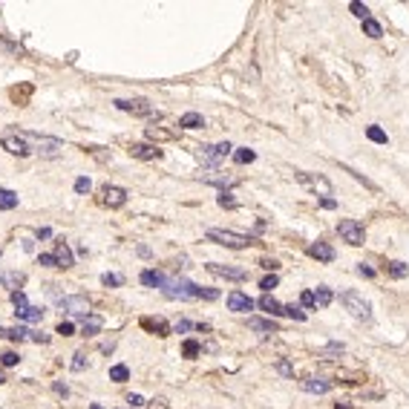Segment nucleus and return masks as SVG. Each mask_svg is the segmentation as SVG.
Wrapping results in <instances>:
<instances>
[{
    "label": "nucleus",
    "instance_id": "nucleus-1",
    "mask_svg": "<svg viewBox=\"0 0 409 409\" xmlns=\"http://www.w3.org/2000/svg\"><path fill=\"white\" fill-rule=\"evenodd\" d=\"M21 139L32 147V153H41L44 159H58L64 153V144L58 139H49V136H38V133H18Z\"/></svg>",
    "mask_w": 409,
    "mask_h": 409
},
{
    "label": "nucleus",
    "instance_id": "nucleus-2",
    "mask_svg": "<svg viewBox=\"0 0 409 409\" xmlns=\"http://www.w3.org/2000/svg\"><path fill=\"white\" fill-rule=\"evenodd\" d=\"M340 303L346 305V311L351 317H357V320H369L372 317V305H369V300L360 291H343L340 294Z\"/></svg>",
    "mask_w": 409,
    "mask_h": 409
},
{
    "label": "nucleus",
    "instance_id": "nucleus-3",
    "mask_svg": "<svg viewBox=\"0 0 409 409\" xmlns=\"http://www.w3.org/2000/svg\"><path fill=\"white\" fill-rule=\"evenodd\" d=\"M208 239L216 242V245H225V248H248L254 245V239L245 234H236V231H225V228H211L208 231Z\"/></svg>",
    "mask_w": 409,
    "mask_h": 409
},
{
    "label": "nucleus",
    "instance_id": "nucleus-4",
    "mask_svg": "<svg viewBox=\"0 0 409 409\" xmlns=\"http://www.w3.org/2000/svg\"><path fill=\"white\" fill-rule=\"evenodd\" d=\"M162 291L170 300H199V285L187 280H167Z\"/></svg>",
    "mask_w": 409,
    "mask_h": 409
},
{
    "label": "nucleus",
    "instance_id": "nucleus-5",
    "mask_svg": "<svg viewBox=\"0 0 409 409\" xmlns=\"http://www.w3.org/2000/svg\"><path fill=\"white\" fill-rule=\"evenodd\" d=\"M12 305H15V317L18 320H26V323H41L44 320V308L26 303L24 291H12Z\"/></svg>",
    "mask_w": 409,
    "mask_h": 409
},
{
    "label": "nucleus",
    "instance_id": "nucleus-6",
    "mask_svg": "<svg viewBox=\"0 0 409 409\" xmlns=\"http://www.w3.org/2000/svg\"><path fill=\"white\" fill-rule=\"evenodd\" d=\"M297 182L300 185H305L311 193H320V196H331V182H328L326 176L320 173H305V170H297Z\"/></svg>",
    "mask_w": 409,
    "mask_h": 409
},
{
    "label": "nucleus",
    "instance_id": "nucleus-7",
    "mask_svg": "<svg viewBox=\"0 0 409 409\" xmlns=\"http://www.w3.org/2000/svg\"><path fill=\"white\" fill-rule=\"evenodd\" d=\"M118 110H124V113H133V116H156L159 118V110H153V104L147 98H118L116 101Z\"/></svg>",
    "mask_w": 409,
    "mask_h": 409
},
{
    "label": "nucleus",
    "instance_id": "nucleus-8",
    "mask_svg": "<svg viewBox=\"0 0 409 409\" xmlns=\"http://www.w3.org/2000/svg\"><path fill=\"white\" fill-rule=\"evenodd\" d=\"M58 305L72 317H87L90 314V300L84 297V294H70V297H61Z\"/></svg>",
    "mask_w": 409,
    "mask_h": 409
},
{
    "label": "nucleus",
    "instance_id": "nucleus-9",
    "mask_svg": "<svg viewBox=\"0 0 409 409\" xmlns=\"http://www.w3.org/2000/svg\"><path fill=\"white\" fill-rule=\"evenodd\" d=\"M337 231H340V236L349 242V245H363V225L357 222V219H340L337 222Z\"/></svg>",
    "mask_w": 409,
    "mask_h": 409
},
{
    "label": "nucleus",
    "instance_id": "nucleus-10",
    "mask_svg": "<svg viewBox=\"0 0 409 409\" xmlns=\"http://www.w3.org/2000/svg\"><path fill=\"white\" fill-rule=\"evenodd\" d=\"M231 150H234V147H231L228 141H222V144H205V147H199V153H202V159H205L208 164H219V162H222V159H225V156H228Z\"/></svg>",
    "mask_w": 409,
    "mask_h": 409
},
{
    "label": "nucleus",
    "instance_id": "nucleus-11",
    "mask_svg": "<svg viewBox=\"0 0 409 409\" xmlns=\"http://www.w3.org/2000/svg\"><path fill=\"white\" fill-rule=\"evenodd\" d=\"M0 147H3L6 153H12V156H29V153H32V147H29V144H26L18 133L3 136V139H0Z\"/></svg>",
    "mask_w": 409,
    "mask_h": 409
},
{
    "label": "nucleus",
    "instance_id": "nucleus-12",
    "mask_svg": "<svg viewBox=\"0 0 409 409\" xmlns=\"http://www.w3.org/2000/svg\"><path fill=\"white\" fill-rule=\"evenodd\" d=\"M208 271H211V274H216V277H225V280H236V282L248 280V271H245V268H234V265H219V262H208Z\"/></svg>",
    "mask_w": 409,
    "mask_h": 409
},
{
    "label": "nucleus",
    "instance_id": "nucleus-13",
    "mask_svg": "<svg viewBox=\"0 0 409 409\" xmlns=\"http://www.w3.org/2000/svg\"><path fill=\"white\" fill-rule=\"evenodd\" d=\"M124 202H127V190H124V187H116V185L104 187V205L107 208H124Z\"/></svg>",
    "mask_w": 409,
    "mask_h": 409
},
{
    "label": "nucleus",
    "instance_id": "nucleus-14",
    "mask_svg": "<svg viewBox=\"0 0 409 409\" xmlns=\"http://www.w3.org/2000/svg\"><path fill=\"white\" fill-rule=\"evenodd\" d=\"M228 308L242 314V311H251V308H254V300H251L248 294H242V291H231L228 294Z\"/></svg>",
    "mask_w": 409,
    "mask_h": 409
},
{
    "label": "nucleus",
    "instance_id": "nucleus-15",
    "mask_svg": "<svg viewBox=\"0 0 409 409\" xmlns=\"http://www.w3.org/2000/svg\"><path fill=\"white\" fill-rule=\"evenodd\" d=\"M300 386H303L305 392H311V395H326L328 389H331V380H326V377H303Z\"/></svg>",
    "mask_w": 409,
    "mask_h": 409
},
{
    "label": "nucleus",
    "instance_id": "nucleus-16",
    "mask_svg": "<svg viewBox=\"0 0 409 409\" xmlns=\"http://www.w3.org/2000/svg\"><path fill=\"white\" fill-rule=\"evenodd\" d=\"M141 326L147 328V331H153V334H159V337H167V334H170V326L164 323L162 317H141Z\"/></svg>",
    "mask_w": 409,
    "mask_h": 409
},
{
    "label": "nucleus",
    "instance_id": "nucleus-17",
    "mask_svg": "<svg viewBox=\"0 0 409 409\" xmlns=\"http://www.w3.org/2000/svg\"><path fill=\"white\" fill-rule=\"evenodd\" d=\"M130 156H133V159H144V162H150V159H159L162 150H159V147H153V144H133V147H130Z\"/></svg>",
    "mask_w": 409,
    "mask_h": 409
},
{
    "label": "nucleus",
    "instance_id": "nucleus-18",
    "mask_svg": "<svg viewBox=\"0 0 409 409\" xmlns=\"http://www.w3.org/2000/svg\"><path fill=\"white\" fill-rule=\"evenodd\" d=\"M308 257L320 259V262H331L334 259V248L328 242H314V245H308Z\"/></svg>",
    "mask_w": 409,
    "mask_h": 409
},
{
    "label": "nucleus",
    "instance_id": "nucleus-19",
    "mask_svg": "<svg viewBox=\"0 0 409 409\" xmlns=\"http://www.w3.org/2000/svg\"><path fill=\"white\" fill-rule=\"evenodd\" d=\"M259 308H262V311H268L271 317H277V314H285V305L280 303V300H277V297H271V294H262V297H259Z\"/></svg>",
    "mask_w": 409,
    "mask_h": 409
},
{
    "label": "nucleus",
    "instance_id": "nucleus-20",
    "mask_svg": "<svg viewBox=\"0 0 409 409\" xmlns=\"http://www.w3.org/2000/svg\"><path fill=\"white\" fill-rule=\"evenodd\" d=\"M101 326H104V320H101L98 314H87L81 320V334L84 337H95V334L101 331Z\"/></svg>",
    "mask_w": 409,
    "mask_h": 409
},
{
    "label": "nucleus",
    "instance_id": "nucleus-21",
    "mask_svg": "<svg viewBox=\"0 0 409 409\" xmlns=\"http://www.w3.org/2000/svg\"><path fill=\"white\" fill-rule=\"evenodd\" d=\"M55 257H58V265H61V268H72V251H70V245H67L64 239H58V242H55Z\"/></svg>",
    "mask_w": 409,
    "mask_h": 409
},
{
    "label": "nucleus",
    "instance_id": "nucleus-22",
    "mask_svg": "<svg viewBox=\"0 0 409 409\" xmlns=\"http://www.w3.org/2000/svg\"><path fill=\"white\" fill-rule=\"evenodd\" d=\"M139 280L144 282V285H150V288H164L167 277H164V274H159V271H141Z\"/></svg>",
    "mask_w": 409,
    "mask_h": 409
},
{
    "label": "nucleus",
    "instance_id": "nucleus-23",
    "mask_svg": "<svg viewBox=\"0 0 409 409\" xmlns=\"http://www.w3.org/2000/svg\"><path fill=\"white\" fill-rule=\"evenodd\" d=\"M179 127L199 130V127H205V118H202V113H185V116L179 118Z\"/></svg>",
    "mask_w": 409,
    "mask_h": 409
},
{
    "label": "nucleus",
    "instance_id": "nucleus-24",
    "mask_svg": "<svg viewBox=\"0 0 409 409\" xmlns=\"http://www.w3.org/2000/svg\"><path fill=\"white\" fill-rule=\"evenodd\" d=\"M202 179H205L208 185H216V187H231V185L236 182L231 173H205Z\"/></svg>",
    "mask_w": 409,
    "mask_h": 409
},
{
    "label": "nucleus",
    "instance_id": "nucleus-25",
    "mask_svg": "<svg viewBox=\"0 0 409 409\" xmlns=\"http://www.w3.org/2000/svg\"><path fill=\"white\" fill-rule=\"evenodd\" d=\"M248 328L271 334V331H277V323H274V320H262V317H251V320H248Z\"/></svg>",
    "mask_w": 409,
    "mask_h": 409
},
{
    "label": "nucleus",
    "instance_id": "nucleus-26",
    "mask_svg": "<svg viewBox=\"0 0 409 409\" xmlns=\"http://www.w3.org/2000/svg\"><path fill=\"white\" fill-rule=\"evenodd\" d=\"M12 208H18V193L0 187V211H12Z\"/></svg>",
    "mask_w": 409,
    "mask_h": 409
},
{
    "label": "nucleus",
    "instance_id": "nucleus-27",
    "mask_svg": "<svg viewBox=\"0 0 409 409\" xmlns=\"http://www.w3.org/2000/svg\"><path fill=\"white\" fill-rule=\"evenodd\" d=\"M110 380H116V383H124V380H130V369L124 366V363H116V366L110 369Z\"/></svg>",
    "mask_w": 409,
    "mask_h": 409
},
{
    "label": "nucleus",
    "instance_id": "nucleus-28",
    "mask_svg": "<svg viewBox=\"0 0 409 409\" xmlns=\"http://www.w3.org/2000/svg\"><path fill=\"white\" fill-rule=\"evenodd\" d=\"M386 271H389V277H395V280H400V277H406L409 274V265L406 262H389V265H386Z\"/></svg>",
    "mask_w": 409,
    "mask_h": 409
},
{
    "label": "nucleus",
    "instance_id": "nucleus-29",
    "mask_svg": "<svg viewBox=\"0 0 409 409\" xmlns=\"http://www.w3.org/2000/svg\"><path fill=\"white\" fill-rule=\"evenodd\" d=\"M314 300H317V305H320V308H326V305L331 303V300H334V294H331V288L320 285V288L314 291Z\"/></svg>",
    "mask_w": 409,
    "mask_h": 409
},
{
    "label": "nucleus",
    "instance_id": "nucleus-30",
    "mask_svg": "<svg viewBox=\"0 0 409 409\" xmlns=\"http://www.w3.org/2000/svg\"><path fill=\"white\" fill-rule=\"evenodd\" d=\"M257 159V153L254 150H248V147H236V153H234V162L236 164H251Z\"/></svg>",
    "mask_w": 409,
    "mask_h": 409
},
{
    "label": "nucleus",
    "instance_id": "nucleus-31",
    "mask_svg": "<svg viewBox=\"0 0 409 409\" xmlns=\"http://www.w3.org/2000/svg\"><path fill=\"white\" fill-rule=\"evenodd\" d=\"M29 334H32V331H29V328H24V326L6 328V337H9V340H18V343H21V340H29Z\"/></svg>",
    "mask_w": 409,
    "mask_h": 409
},
{
    "label": "nucleus",
    "instance_id": "nucleus-32",
    "mask_svg": "<svg viewBox=\"0 0 409 409\" xmlns=\"http://www.w3.org/2000/svg\"><path fill=\"white\" fill-rule=\"evenodd\" d=\"M199 351H202V346H199V340H185V346H182V354L185 357H199Z\"/></svg>",
    "mask_w": 409,
    "mask_h": 409
},
{
    "label": "nucleus",
    "instance_id": "nucleus-33",
    "mask_svg": "<svg viewBox=\"0 0 409 409\" xmlns=\"http://www.w3.org/2000/svg\"><path fill=\"white\" fill-rule=\"evenodd\" d=\"M366 136H369V141H374V144H386V141H389L383 130L374 127V124H372V127H366Z\"/></svg>",
    "mask_w": 409,
    "mask_h": 409
},
{
    "label": "nucleus",
    "instance_id": "nucleus-34",
    "mask_svg": "<svg viewBox=\"0 0 409 409\" xmlns=\"http://www.w3.org/2000/svg\"><path fill=\"white\" fill-rule=\"evenodd\" d=\"M363 32H366L369 38H380V35H383L380 24H377V21H372V18H369V21H363Z\"/></svg>",
    "mask_w": 409,
    "mask_h": 409
},
{
    "label": "nucleus",
    "instance_id": "nucleus-35",
    "mask_svg": "<svg viewBox=\"0 0 409 409\" xmlns=\"http://www.w3.org/2000/svg\"><path fill=\"white\" fill-rule=\"evenodd\" d=\"M101 282L107 288H118V285H124V277L121 274H101Z\"/></svg>",
    "mask_w": 409,
    "mask_h": 409
},
{
    "label": "nucleus",
    "instance_id": "nucleus-36",
    "mask_svg": "<svg viewBox=\"0 0 409 409\" xmlns=\"http://www.w3.org/2000/svg\"><path fill=\"white\" fill-rule=\"evenodd\" d=\"M349 9H351V15H354V18H360V21H369V6H366V3H351Z\"/></svg>",
    "mask_w": 409,
    "mask_h": 409
},
{
    "label": "nucleus",
    "instance_id": "nucleus-37",
    "mask_svg": "<svg viewBox=\"0 0 409 409\" xmlns=\"http://www.w3.org/2000/svg\"><path fill=\"white\" fill-rule=\"evenodd\" d=\"M38 265H44V268H61L55 254H41V257H38Z\"/></svg>",
    "mask_w": 409,
    "mask_h": 409
},
{
    "label": "nucleus",
    "instance_id": "nucleus-38",
    "mask_svg": "<svg viewBox=\"0 0 409 409\" xmlns=\"http://www.w3.org/2000/svg\"><path fill=\"white\" fill-rule=\"evenodd\" d=\"M277 282H280V277H277V274H268V277H262L259 288H262L265 294H271V288H277Z\"/></svg>",
    "mask_w": 409,
    "mask_h": 409
},
{
    "label": "nucleus",
    "instance_id": "nucleus-39",
    "mask_svg": "<svg viewBox=\"0 0 409 409\" xmlns=\"http://www.w3.org/2000/svg\"><path fill=\"white\" fill-rule=\"evenodd\" d=\"M0 363H3V366H18V363H21V354H18V351H3V354H0Z\"/></svg>",
    "mask_w": 409,
    "mask_h": 409
},
{
    "label": "nucleus",
    "instance_id": "nucleus-40",
    "mask_svg": "<svg viewBox=\"0 0 409 409\" xmlns=\"http://www.w3.org/2000/svg\"><path fill=\"white\" fill-rule=\"evenodd\" d=\"M0 280H3V285H9V288H15V285H21V282H24V274H3V277H0Z\"/></svg>",
    "mask_w": 409,
    "mask_h": 409
},
{
    "label": "nucleus",
    "instance_id": "nucleus-41",
    "mask_svg": "<svg viewBox=\"0 0 409 409\" xmlns=\"http://www.w3.org/2000/svg\"><path fill=\"white\" fill-rule=\"evenodd\" d=\"M90 187H93V182H90L87 176H78V179H75V193H90Z\"/></svg>",
    "mask_w": 409,
    "mask_h": 409
},
{
    "label": "nucleus",
    "instance_id": "nucleus-42",
    "mask_svg": "<svg viewBox=\"0 0 409 409\" xmlns=\"http://www.w3.org/2000/svg\"><path fill=\"white\" fill-rule=\"evenodd\" d=\"M300 303L305 305V308H317V300H314V291H303L300 294Z\"/></svg>",
    "mask_w": 409,
    "mask_h": 409
},
{
    "label": "nucleus",
    "instance_id": "nucleus-43",
    "mask_svg": "<svg viewBox=\"0 0 409 409\" xmlns=\"http://www.w3.org/2000/svg\"><path fill=\"white\" fill-rule=\"evenodd\" d=\"M84 366H87V354H84V351H75V360H72V372H81Z\"/></svg>",
    "mask_w": 409,
    "mask_h": 409
},
{
    "label": "nucleus",
    "instance_id": "nucleus-44",
    "mask_svg": "<svg viewBox=\"0 0 409 409\" xmlns=\"http://www.w3.org/2000/svg\"><path fill=\"white\" fill-rule=\"evenodd\" d=\"M219 205H222V208H236L234 193H228V190H222V193H219Z\"/></svg>",
    "mask_w": 409,
    "mask_h": 409
},
{
    "label": "nucleus",
    "instance_id": "nucleus-45",
    "mask_svg": "<svg viewBox=\"0 0 409 409\" xmlns=\"http://www.w3.org/2000/svg\"><path fill=\"white\" fill-rule=\"evenodd\" d=\"M55 331H58V334H64V337H70L72 331H75V326H72L70 320H61V323H58V328H55Z\"/></svg>",
    "mask_w": 409,
    "mask_h": 409
},
{
    "label": "nucleus",
    "instance_id": "nucleus-46",
    "mask_svg": "<svg viewBox=\"0 0 409 409\" xmlns=\"http://www.w3.org/2000/svg\"><path fill=\"white\" fill-rule=\"evenodd\" d=\"M285 314L294 317V320H305V311H300L297 305H285Z\"/></svg>",
    "mask_w": 409,
    "mask_h": 409
},
{
    "label": "nucleus",
    "instance_id": "nucleus-47",
    "mask_svg": "<svg viewBox=\"0 0 409 409\" xmlns=\"http://www.w3.org/2000/svg\"><path fill=\"white\" fill-rule=\"evenodd\" d=\"M343 351H346L343 343H328V346H326V354H343Z\"/></svg>",
    "mask_w": 409,
    "mask_h": 409
},
{
    "label": "nucleus",
    "instance_id": "nucleus-48",
    "mask_svg": "<svg viewBox=\"0 0 409 409\" xmlns=\"http://www.w3.org/2000/svg\"><path fill=\"white\" fill-rule=\"evenodd\" d=\"M147 139H170V133H164V130L150 127V130H147Z\"/></svg>",
    "mask_w": 409,
    "mask_h": 409
},
{
    "label": "nucleus",
    "instance_id": "nucleus-49",
    "mask_svg": "<svg viewBox=\"0 0 409 409\" xmlns=\"http://www.w3.org/2000/svg\"><path fill=\"white\" fill-rule=\"evenodd\" d=\"M190 328H196V323H190V320H179L176 331H179V334H185V331H190Z\"/></svg>",
    "mask_w": 409,
    "mask_h": 409
},
{
    "label": "nucleus",
    "instance_id": "nucleus-50",
    "mask_svg": "<svg viewBox=\"0 0 409 409\" xmlns=\"http://www.w3.org/2000/svg\"><path fill=\"white\" fill-rule=\"evenodd\" d=\"M52 389H55V392H58V395L70 397V386H67V383H61V380H55V383H52Z\"/></svg>",
    "mask_w": 409,
    "mask_h": 409
},
{
    "label": "nucleus",
    "instance_id": "nucleus-51",
    "mask_svg": "<svg viewBox=\"0 0 409 409\" xmlns=\"http://www.w3.org/2000/svg\"><path fill=\"white\" fill-rule=\"evenodd\" d=\"M29 340H35V343H49V334H44V331H32Z\"/></svg>",
    "mask_w": 409,
    "mask_h": 409
},
{
    "label": "nucleus",
    "instance_id": "nucleus-52",
    "mask_svg": "<svg viewBox=\"0 0 409 409\" xmlns=\"http://www.w3.org/2000/svg\"><path fill=\"white\" fill-rule=\"evenodd\" d=\"M277 369H280L282 374H294V369H291V363H288V360H280V363H277Z\"/></svg>",
    "mask_w": 409,
    "mask_h": 409
},
{
    "label": "nucleus",
    "instance_id": "nucleus-53",
    "mask_svg": "<svg viewBox=\"0 0 409 409\" xmlns=\"http://www.w3.org/2000/svg\"><path fill=\"white\" fill-rule=\"evenodd\" d=\"M127 403H133V406H144V397H141V395H130Z\"/></svg>",
    "mask_w": 409,
    "mask_h": 409
},
{
    "label": "nucleus",
    "instance_id": "nucleus-54",
    "mask_svg": "<svg viewBox=\"0 0 409 409\" xmlns=\"http://www.w3.org/2000/svg\"><path fill=\"white\" fill-rule=\"evenodd\" d=\"M363 274V277H374V268H369V265H366V262H360V268H357Z\"/></svg>",
    "mask_w": 409,
    "mask_h": 409
},
{
    "label": "nucleus",
    "instance_id": "nucleus-55",
    "mask_svg": "<svg viewBox=\"0 0 409 409\" xmlns=\"http://www.w3.org/2000/svg\"><path fill=\"white\" fill-rule=\"evenodd\" d=\"M277 265H280L277 259H262V268H268V271H277Z\"/></svg>",
    "mask_w": 409,
    "mask_h": 409
},
{
    "label": "nucleus",
    "instance_id": "nucleus-56",
    "mask_svg": "<svg viewBox=\"0 0 409 409\" xmlns=\"http://www.w3.org/2000/svg\"><path fill=\"white\" fill-rule=\"evenodd\" d=\"M49 236H52V231H49V228H41V231H38V239H49Z\"/></svg>",
    "mask_w": 409,
    "mask_h": 409
},
{
    "label": "nucleus",
    "instance_id": "nucleus-57",
    "mask_svg": "<svg viewBox=\"0 0 409 409\" xmlns=\"http://www.w3.org/2000/svg\"><path fill=\"white\" fill-rule=\"evenodd\" d=\"M320 205H323V208H328V211H331V208H337V202H334V199H323Z\"/></svg>",
    "mask_w": 409,
    "mask_h": 409
},
{
    "label": "nucleus",
    "instance_id": "nucleus-58",
    "mask_svg": "<svg viewBox=\"0 0 409 409\" xmlns=\"http://www.w3.org/2000/svg\"><path fill=\"white\" fill-rule=\"evenodd\" d=\"M0 337H6V326H0Z\"/></svg>",
    "mask_w": 409,
    "mask_h": 409
},
{
    "label": "nucleus",
    "instance_id": "nucleus-59",
    "mask_svg": "<svg viewBox=\"0 0 409 409\" xmlns=\"http://www.w3.org/2000/svg\"><path fill=\"white\" fill-rule=\"evenodd\" d=\"M90 409H104V406H101V403H93V406H90Z\"/></svg>",
    "mask_w": 409,
    "mask_h": 409
},
{
    "label": "nucleus",
    "instance_id": "nucleus-60",
    "mask_svg": "<svg viewBox=\"0 0 409 409\" xmlns=\"http://www.w3.org/2000/svg\"><path fill=\"white\" fill-rule=\"evenodd\" d=\"M334 409H349V406H340V403H337V406H334Z\"/></svg>",
    "mask_w": 409,
    "mask_h": 409
},
{
    "label": "nucleus",
    "instance_id": "nucleus-61",
    "mask_svg": "<svg viewBox=\"0 0 409 409\" xmlns=\"http://www.w3.org/2000/svg\"><path fill=\"white\" fill-rule=\"evenodd\" d=\"M3 380H6V377H3V372H0V383H3Z\"/></svg>",
    "mask_w": 409,
    "mask_h": 409
}]
</instances>
